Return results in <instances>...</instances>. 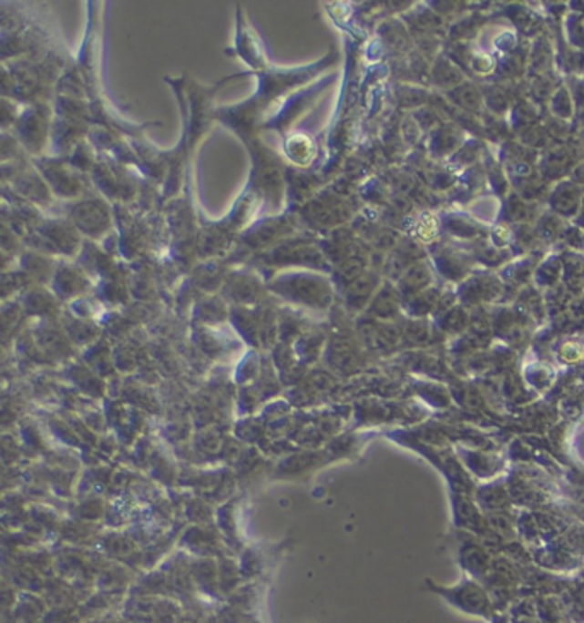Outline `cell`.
Returning a JSON list of instances; mask_svg holds the SVG:
<instances>
[{"mask_svg": "<svg viewBox=\"0 0 584 623\" xmlns=\"http://www.w3.org/2000/svg\"><path fill=\"white\" fill-rule=\"evenodd\" d=\"M427 586L430 591L442 596L455 608L461 609L468 615H478L487 620H492L496 617V607L490 596L475 579L463 577L461 582L453 587H444L427 579Z\"/></svg>", "mask_w": 584, "mask_h": 623, "instance_id": "1", "label": "cell"}, {"mask_svg": "<svg viewBox=\"0 0 584 623\" xmlns=\"http://www.w3.org/2000/svg\"><path fill=\"white\" fill-rule=\"evenodd\" d=\"M494 623H509V620L506 617H496V622Z\"/></svg>", "mask_w": 584, "mask_h": 623, "instance_id": "2", "label": "cell"}]
</instances>
